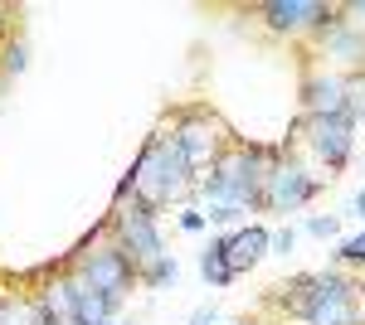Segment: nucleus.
<instances>
[{
	"label": "nucleus",
	"mask_w": 365,
	"mask_h": 325,
	"mask_svg": "<svg viewBox=\"0 0 365 325\" xmlns=\"http://www.w3.org/2000/svg\"><path fill=\"white\" fill-rule=\"evenodd\" d=\"M292 243H297V228H292V223H282L278 233H273V247H278V252H292Z\"/></svg>",
	"instance_id": "21"
},
{
	"label": "nucleus",
	"mask_w": 365,
	"mask_h": 325,
	"mask_svg": "<svg viewBox=\"0 0 365 325\" xmlns=\"http://www.w3.org/2000/svg\"><path fill=\"white\" fill-rule=\"evenodd\" d=\"M302 228H307L312 238H322V243H327V238H336V228H341V223H336L331 214H307V223H302Z\"/></svg>",
	"instance_id": "19"
},
{
	"label": "nucleus",
	"mask_w": 365,
	"mask_h": 325,
	"mask_svg": "<svg viewBox=\"0 0 365 325\" xmlns=\"http://www.w3.org/2000/svg\"><path fill=\"white\" fill-rule=\"evenodd\" d=\"M175 277H180V267H175V257H156V262H146V267L137 272V287H146V292H166V287H175Z\"/></svg>",
	"instance_id": "15"
},
{
	"label": "nucleus",
	"mask_w": 365,
	"mask_h": 325,
	"mask_svg": "<svg viewBox=\"0 0 365 325\" xmlns=\"http://www.w3.org/2000/svg\"><path fill=\"white\" fill-rule=\"evenodd\" d=\"M361 292H365V287H361Z\"/></svg>",
	"instance_id": "27"
},
{
	"label": "nucleus",
	"mask_w": 365,
	"mask_h": 325,
	"mask_svg": "<svg viewBox=\"0 0 365 325\" xmlns=\"http://www.w3.org/2000/svg\"><path fill=\"white\" fill-rule=\"evenodd\" d=\"M49 297L58 301V311H63V321H68V325H103V321H113L117 306H122L117 297L93 292V287H88V282H78V277H63Z\"/></svg>",
	"instance_id": "10"
},
{
	"label": "nucleus",
	"mask_w": 365,
	"mask_h": 325,
	"mask_svg": "<svg viewBox=\"0 0 365 325\" xmlns=\"http://www.w3.org/2000/svg\"><path fill=\"white\" fill-rule=\"evenodd\" d=\"M341 10H346V20H351L356 29H365V0H346Z\"/></svg>",
	"instance_id": "22"
},
{
	"label": "nucleus",
	"mask_w": 365,
	"mask_h": 325,
	"mask_svg": "<svg viewBox=\"0 0 365 325\" xmlns=\"http://www.w3.org/2000/svg\"><path fill=\"white\" fill-rule=\"evenodd\" d=\"M336 262H341V267H365V228L336 247Z\"/></svg>",
	"instance_id": "18"
},
{
	"label": "nucleus",
	"mask_w": 365,
	"mask_h": 325,
	"mask_svg": "<svg viewBox=\"0 0 365 325\" xmlns=\"http://www.w3.org/2000/svg\"><path fill=\"white\" fill-rule=\"evenodd\" d=\"M302 132H307L312 156L327 170L351 165V151H356V122L351 117H302Z\"/></svg>",
	"instance_id": "8"
},
{
	"label": "nucleus",
	"mask_w": 365,
	"mask_h": 325,
	"mask_svg": "<svg viewBox=\"0 0 365 325\" xmlns=\"http://www.w3.org/2000/svg\"><path fill=\"white\" fill-rule=\"evenodd\" d=\"M190 190H195V170L185 165L180 146H175L170 136H146L141 156L132 161V170H127L122 185H117V194H132L151 214H161L166 204L185 199Z\"/></svg>",
	"instance_id": "2"
},
{
	"label": "nucleus",
	"mask_w": 365,
	"mask_h": 325,
	"mask_svg": "<svg viewBox=\"0 0 365 325\" xmlns=\"http://www.w3.org/2000/svg\"><path fill=\"white\" fill-rule=\"evenodd\" d=\"M327 190V180L322 175H307L297 161H273L268 170V185H263V209L268 214H297V209H307L317 194Z\"/></svg>",
	"instance_id": "7"
},
{
	"label": "nucleus",
	"mask_w": 365,
	"mask_h": 325,
	"mask_svg": "<svg viewBox=\"0 0 365 325\" xmlns=\"http://www.w3.org/2000/svg\"><path fill=\"white\" fill-rule=\"evenodd\" d=\"M108 233H113V243H122L127 252H132V262H137V267L156 262V257H166V243H161L156 214H151L146 204H137L132 194H117V199H113Z\"/></svg>",
	"instance_id": "4"
},
{
	"label": "nucleus",
	"mask_w": 365,
	"mask_h": 325,
	"mask_svg": "<svg viewBox=\"0 0 365 325\" xmlns=\"http://www.w3.org/2000/svg\"><path fill=\"white\" fill-rule=\"evenodd\" d=\"M322 49H327V58H336V63L365 68V29H356L346 20V10H341L336 20L322 29Z\"/></svg>",
	"instance_id": "13"
},
{
	"label": "nucleus",
	"mask_w": 365,
	"mask_h": 325,
	"mask_svg": "<svg viewBox=\"0 0 365 325\" xmlns=\"http://www.w3.org/2000/svg\"><path fill=\"white\" fill-rule=\"evenodd\" d=\"M103 325H117V321H103Z\"/></svg>",
	"instance_id": "26"
},
{
	"label": "nucleus",
	"mask_w": 365,
	"mask_h": 325,
	"mask_svg": "<svg viewBox=\"0 0 365 325\" xmlns=\"http://www.w3.org/2000/svg\"><path fill=\"white\" fill-rule=\"evenodd\" d=\"M25 68H29V44L20 39V34H10L5 49H0V73H5V78H20Z\"/></svg>",
	"instance_id": "16"
},
{
	"label": "nucleus",
	"mask_w": 365,
	"mask_h": 325,
	"mask_svg": "<svg viewBox=\"0 0 365 325\" xmlns=\"http://www.w3.org/2000/svg\"><path fill=\"white\" fill-rule=\"evenodd\" d=\"M170 141L180 146V156H185V165L200 175H210L215 165L225 161V151L234 146L225 132V122L220 117H210V112H185L180 122H175V132H170Z\"/></svg>",
	"instance_id": "5"
},
{
	"label": "nucleus",
	"mask_w": 365,
	"mask_h": 325,
	"mask_svg": "<svg viewBox=\"0 0 365 325\" xmlns=\"http://www.w3.org/2000/svg\"><path fill=\"white\" fill-rule=\"evenodd\" d=\"M346 112H351L356 127L365 122V73H351L346 78Z\"/></svg>",
	"instance_id": "17"
},
{
	"label": "nucleus",
	"mask_w": 365,
	"mask_h": 325,
	"mask_svg": "<svg viewBox=\"0 0 365 325\" xmlns=\"http://www.w3.org/2000/svg\"><path fill=\"white\" fill-rule=\"evenodd\" d=\"M190 325H215V306H200L195 316H190Z\"/></svg>",
	"instance_id": "24"
},
{
	"label": "nucleus",
	"mask_w": 365,
	"mask_h": 325,
	"mask_svg": "<svg viewBox=\"0 0 365 325\" xmlns=\"http://www.w3.org/2000/svg\"><path fill=\"white\" fill-rule=\"evenodd\" d=\"M137 262H132V252L122 243H98L93 252H78V282H88L93 292H103V297H117L127 301V292L137 287Z\"/></svg>",
	"instance_id": "6"
},
{
	"label": "nucleus",
	"mask_w": 365,
	"mask_h": 325,
	"mask_svg": "<svg viewBox=\"0 0 365 325\" xmlns=\"http://www.w3.org/2000/svg\"><path fill=\"white\" fill-rule=\"evenodd\" d=\"M287 301V316L302 325H365L361 321V287L341 272H302L278 287Z\"/></svg>",
	"instance_id": "3"
},
{
	"label": "nucleus",
	"mask_w": 365,
	"mask_h": 325,
	"mask_svg": "<svg viewBox=\"0 0 365 325\" xmlns=\"http://www.w3.org/2000/svg\"><path fill=\"white\" fill-rule=\"evenodd\" d=\"M200 277L215 287V292H225V287H234L239 277H234V267H229L225 257V233H215L210 243H205V252H200Z\"/></svg>",
	"instance_id": "14"
},
{
	"label": "nucleus",
	"mask_w": 365,
	"mask_h": 325,
	"mask_svg": "<svg viewBox=\"0 0 365 325\" xmlns=\"http://www.w3.org/2000/svg\"><path fill=\"white\" fill-rule=\"evenodd\" d=\"M302 117H351L346 112V78L307 73L302 78Z\"/></svg>",
	"instance_id": "11"
},
{
	"label": "nucleus",
	"mask_w": 365,
	"mask_h": 325,
	"mask_svg": "<svg viewBox=\"0 0 365 325\" xmlns=\"http://www.w3.org/2000/svg\"><path fill=\"white\" fill-rule=\"evenodd\" d=\"M268 247H273V233H268L263 223H244V228L225 233V257H229V267H234V277H244L249 267H258Z\"/></svg>",
	"instance_id": "12"
},
{
	"label": "nucleus",
	"mask_w": 365,
	"mask_h": 325,
	"mask_svg": "<svg viewBox=\"0 0 365 325\" xmlns=\"http://www.w3.org/2000/svg\"><path fill=\"white\" fill-rule=\"evenodd\" d=\"M205 228H210L205 209H180V233H205Z\"/></svg>",
	"instance_id": "20"
},
{
	"label": "nucleus",
	"mask_w": 365,
	"mask_h": 325,
	"mask_svg": "<svg viewBox=\"0 0 365 325\" xmlns=\"http://www.w3.org/2000/svg\"><path fill=\"white\" fill-rule=\"evenodd\" d=\"M273 161H278V151L253 146V141L249 146L234 141L225 151V161L215 165L210 175L195 180L210 223H220V228H244V218H249L253 209H263V185H268Z\"/></svg>",
	"instance_id": "1"
},
{
	"label": "nucleus",
	"mask_w": 365,
	"mask_h": 325,
	"mask_svg": "<svg viewBox=\"0 0 365 325\" xmlns=\"http://www.w3.org/2000/svg\"><path fill=\"white\" fill-rule=\"evenodd\" d=\"M341 15V5H322V0H263L258 5V20L273 29V34H302V29H322Z\"/></svg>",
	"instance_id": "9"
},
{
	"label": "nucleus",
	"mask_w": 365,
	"mask_h": 325,
	"mask_svg": "<svg viewBox=\"0 0 365 325\" xmlns=\"http://www.w3.org/2000/svg\"><path fill=\"white\" fill-rule=\"evenodd\" d=\"M351 214H356V218H361V223H365V185H361V190H356V194H351Z\"/></svg>",
	"instance_id": "23"
},
{
	"label": "nucleus",
	"mask_w": 365,
	"mask_h": 325,
	"mask_svg": "<svg viewBox=\"0 0 365 325\" xmlns=\"http://www.w3.org/2000/svg\"><path fill=\"white\" fill-rule=\"evenodd\" d=\"M0 39H10V10L0 5Z\"/></svg>",
	"instance_id": "25"
}]
</instances>
